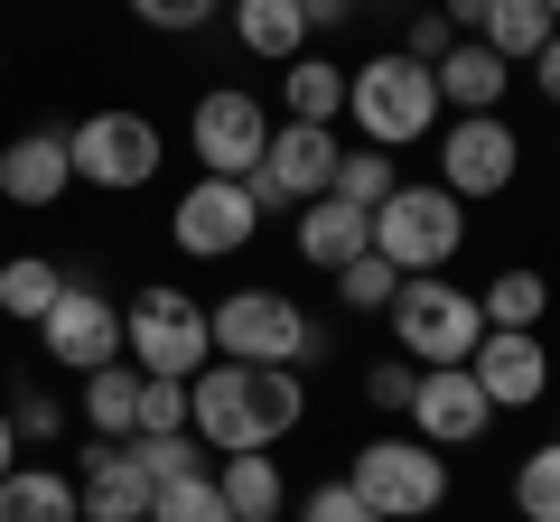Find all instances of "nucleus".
I'll list each match as a JSON object with an SVG mask.
<instances>
[{
  "label": "nucleus",
  "mask_w": 560,
  "mask_h": 522,
  "mask_svg": "<svg viewBox=\"0 0 560 522\" xmlns=\"http://www.w3.org/2000/svg\"><path fill=\"white\" fill-rule=\"evenodd\" d=\"M533 75H541V103H560V38L541 47V57H533Z\"/></svg>",
  "instance_id": "obj_41"
},
{
  "label": "nucleus",
  "mask_w": 560,
  "mask_h": 522,
  "mask_svg": "<svg viewBox=\"0 0 560 522\" xmlns=\"http://www.w3.org/2000/svg\"><path fill=\"white\" fill-rule=\"evenodd\" d=\"M0 411H10V429H20L28 448H47L66 429V402H57V392H38V382H20V402H0Z\"/></svg>",
  "instance_id": "obj_34"
},
{
  "label": "nucleus",
  "mask_w": 560,
  "mask_h": 522,
  "mask_svg": "<svg viewBox=\"0 0 560 522\" xmlns=\"http://www.w3.org/2000/svg\"><path fill=\"white\" fill-rule=\"evenodd\" d=\"M187 141H197L206 178H253L261 150H271V112H261L243 84H215V94H197V121H187Z\"/></svg>",
  "instance_id": "obj_13"
},
{
  "label": "nucleus",
  "mask_w": 560,
  "mask_h": 522,
  "mask_svg": "<svg viewBox=\"0 0 560 522\" xmlns=\"http://www.w3.org/2000/svg\"><path fill=\"white\" fill-rule=\"evenodd\" d=\"M514 513L523 522H560V439H541L533 458L514 466Z\"/></svg>",
  "instance_id": "obj_28"
},
{
  "label": "nucleus",
  "mask_w": 560,
  "mask_h": 522,
  "mask_svg": "<svg viewBox=\"0 0 560 522\" xmlns=\"http://www.w3.org/2000/svg\"><path fill=\"white\" fill-rule=\"evenodd\" d=\"M215 495H224L234 522H280V513H290V485H280L271 448H234V458H215Z\"/></svg>",
  "instance_id": "obj_20"
},
{
  "label": "nucleus",
  "mask_w": 560,
  "mask_h": 522,
  "mask_svg": "<svg viewBox=\"0 0 560 522\" xmlns=\"http://www.w3.org/2000/svg\"><path fill=\"white\" fill-rule=\"evenodd\" d=\"M374 252L393 261L401 281H430V271H448V261L467 252V205L448 197L440 178L393 187V197L374 205Z\"/></svg>",
  "instance_id": "obj_5"
},
{
  "label": "nucleus",
  "mask_w": 560,
  "mask_h": 522,
  "mask_svg": "<svg viewBox=\"0 0 560 522\" xmlns=\"http://www.w3.org/2000/svg\"><path fill=\"white\" fill-rule=\"evenodd\" d=\"M20 466V429H10V411H0V476Z\"/></svg>",
  "instance_id": "obj_42"
},
{
  "label": "nucleus",
  "mask_w": 560,
  "mask_h": 522,
  "mask_svg": "<svg viewBox=\"0 0 560 522\" xmlns=\"http://www.w3.org/2000/svg\"><path fill=\"white\" fill-rule=\"evenodd\" d=\"M280 103H290V121H327V131H337V112H346V66H337V57H290V66H280Z\"/></svg>",
  "instance_id": "obj_24"
},
{
  "label": "nucleus",
  "mask_w": 560,
  "mask_h": 522,
  "mask_svg": "<svg viewBox=\"0 0 560 522\" xmlns=\"http://www.w3.org/2000/svg\"><path fill=\"white\" fill-rule=\"evenodd\" d=\"M140 466H150V485H178V476H206V448L197 429H168V439H131Z\"/></svg>",
  "instance_id": "obj_31"
},
{
  "label": "nucleus",
  "mask_w": 560,
  "mask_h": 522,
  "mask_svg": "<svg viewBox=\"0 0 560 522\" xmlns=\"http://www.w3.org/2000/svg\"><path fill=\"white\" fill-rule=\"evenodd\" d=\"M308 420V392L290 364H206L197 382H187V429H197V448H215V458H234V448H280L290 429Z\"/></svg>",
  "instance_id": "obj_1"
},
{
  "label": "nucleus",
  "mask_w": 560,
  "mask_h": 522,
  "mask_svg": "<svg viewBox=\"0 0 560 522\" xmlns=\"http://www.w3.org/2000/svg\"><path fill=\"white\" fill-rule=\"evenodd\" d=\"M486 10H495V0H440V20L458 28V38H477V28H486Z\"/></svg>",
  "instance_id": "obj_40"
},
{
  "label": "nucleus",
  "mask_w": 560,
  "mask_h": 522,
  "mask_svg": "<svg viewBox=\"0 0 560 522\" xmlns=\"http://www.w3.org/2000/svg\"><path fill=\"white\" fill-rule=\"evenodd\" d=\"M393 289H401V271H393L383 252H355V261L337 271V299H346V308H393Z\"/></svg>",
  "instance_id": "obj_32"
},
{
  "label": "nucleus",
  "mask_w": 560,
  "mask_h": 522,
  "mask_svg": "<svg viewBox=\"0 0 560 522\" xmlns=\"http://www.w3.org/2000/svg\"><path fill=\"white\" fill-rule=\"evenodd\" d=\"M57 289H66V271L47 252H10V261H0V318L38 327L47 308H57Z\"/></svg>",
  "instance_id": "obj_27"
},
{
  "label": "nucleus",
  "mask_w": 560,
  "mask_h": 522,
  "mask_svg": "<svg viewBox=\"0 0 560 522\" xmlns=\"http://www.w3.org/2000/svg\"><path fill=\"white\" fill-rule=\"evenodd\" d=\"M551 38H560V28H551V10H541V0H495V10H486V28H477V47H495L504 66H533Z\"/></svg>",
  "instance_id": "obj_26"
},
{
  "label": "nucleus",
  "mask_w": 560,
  "mask_h": 522,
  "mask_svg": "<svg viewBox=\"0 0 560 522\" xmlns=\"http://www.w3.org/2000/svg\"><path fill=\"white\" fill-rule=\"evenodd\" d=\"M411 392H420V364H411V355H401V364L383 355L374 373H364V402H374L383 420H401V411H411Z\"/></svg>",
  "instance_id": "obj_35"
},
{
  "label": "nucleus",
  "mask_w": 560,
  "mask_h": 522,
  "mask_svg": "<svg viewBox=\"0 0 560 522\" xmlns=\"http://www.w3.org/2000/svg\"><path fill=\"white\" fill-rule=\"evenodd\" d=\"M393 187H401V178H393V150H346V159H337V187H327V197H346V205H364V215H374Z\"/></svg>",
  "instance_id": "obj_29"
},
{
  "label": "nucleus",
  "mask_w": 560,
  "mask_h": 522,
  "mask_svg": "<svg viewBox=\"0 0 560 522\" xmlns=\"http://www.w3.org/2000/svg\"><path fill=\"white\" fill-rule=\"evenodd\" d=\"M467 373H477V392L495 411H533L541 392H551V345L523 336V327H486L477 355H467Z\"/></svg>",
  "instance_id": "obj_15"
},
{
  "label": "nucleus",
  "mask_w": 560,
  "mask_h": 522,
  "mask_svg": "<svg viewBox=\"0 0 560 522\" xmlns=\"http://www.w3.org/2000/svg\"><path fill=\"white\" fill-rule=\"evenodd\" d=\"M411 439H430L448 458V448H477L486 429H495V402L477 392V373L467 364H420V392H411Z\"/></svg>",
  "instance_id": "obj_14"
},
{
  "label": "nucleus",
  "mask_w": 560,
  "mask_h": 522,
  "mask_svg": "<svg viewBox=\"0 0 560 522\" xmlns=\"http://www.w3.org/2000/svg\"><path fill=\"white\" fill-rule=\"evenodd\" d=\"M541 10H551V28H560V0H541Z\"/></svg>",
  "instance_id": "obj_43"
},
{
  "label": "nucleus",
  "mask_w": 560,
  "mask_h": 522,
  "mask_svg": "<svg viewBox=\"0 0 560 522\" xmlns=\"http://www.w3.org/2000/svg\"><path fill=\"white\" fill-rule=\"evenodd\" d=\"M150 522H234V513H224V495H215V466H206V476H178V485H160Z\"/></svg>",
  "instance_id": "obj_30"
},
{
  "label": "nucleus",
  "mask_w": 560,
  "mask_h": 522,
  "mask_svg": "<svg viewBox=\"0 0 560 522\" xmlns=\"http://www.w3.org/2000/svg\"><path fill=\"white\" fill-rule=\"evenodd\" d=\"M346 485H355L383 522H420V513H440V503H448V458L430 439L383 429V439H364L355 458H346Z\"/></svg>",
  "instance_id": "obj_7"
},
{
  "label": "nucleus",
  "mask_w": 560,
  "mask_h": 522,
  "mask_svg": "<svg viewBox=\"0 0 560 522\" xmlns=\"http://www.w3.org/2000/svg\"><path fill=\"white\" fill-rule=\"evenodd\" d=\"M206 327H215L224 364H290L300 373L308 355H327L318 318H308L290 289H234V299H206Z\"/></svg>",
  "instance_id": "obj_4"
},
{
  "label": "nucleus",
  "mask_w": 560,
  "mask_h": 522,
  "mask_svg": "<svg viewBox=\"0 0 560 522\" xmlns=\"http://www.w3.org/2000/svg\"><path fill=\"white\" fill-rule=\"evenodd\" d=\"M168 429H187V382L140 373V439H168Z\"/></svg>",
  "instance_id": "obj_33"
},
{
  "label": "nucleus",
  "mask_w": 560,
  "mask_h": 522,
  "mask_svg": "<svg viewBox=\"0 0 560 522\" xmlns=\"http://www.w3.org/2000/svg\"><path fill=\"white\" fill-rule=\"evenodd\" d=\"M486 327H523V336H541V318H551V281H541L533 261H514V271H495V281L477 289Z\"/></svg>",
  "instance_id": "obj_25"
},
{
  "label": "nucleus",
  "mask_w": 560,
  "mask_h": 522,
  "mask_svg": "<svg viewBox=\"0 0 560 522\" xmlns=\"http://www.w3.org/2000/svg\"><path fill=\"white\" fill-rule=\"evenodd\" d=\"M300 522H383V513H374V503H364V495H355V485H346V476H327L318 495L300 503Z\"/></svg>",
  "instance_id": "obj_37"
},
{
  "label": "nucleus",
  "mask_w": 560,
  "mask_h": 522,
  "mask_svg": "<svg viewBox=\"0 0 560 522\" xmlns=\"http://www.w3.org/2000/svg\"><path fill=\"white\" fill-rule=\"evenodd\" d=\"M514 178H523L514 121H504V112H448V131H440V187H448V197L486 205V197H504Z\"/></svg>",
  "instance_id": "obj_9"
},
{
  "label": "nucleus",
  "mask_w": 560,
  "mask_h": 522,
  "mask_svg": "<svg viewBox=\"0 0 560 522\" xmlns=\"http://www.w3.org/2000/svg\"><path fill=\"white\" fill-rule=\"evenodd\" d=\"M224 0H131V20L140 28H168V38H187V28H206Z\"/></svg>",
  "instance_id": "obj_36"
},
{
  "label": "nucleus",
  "mask_w": 560,
  "mask_h": 522,
  "mask_svg": "<svg viewBox=\"0 0 560 522\" xmlns=\"http://www.w3.org/2000/svg\"><path fill=\"white\" fill-rule=\"evenodd\" d=\"M84 429H94V439H140V364L84 373Z\"/></svg>",
  "instance_id": "obj_23"
},
{
  "label": "nucleus",
  "mask_w": 560,
  "mask_h": 522,
  "mask_svg": "<svg viewBox=\"0 0 560 522\" xmlns=\"http://www.w3.org/2000/svg\"><path fill=\"white\" fill-rule=\"evenodd\" d=\"M253 234H261V205H253L243 178H197L178 205H168V242H178L187 261H234Z\"/></svg>",
  "instance_id": "obj_11"
},
{
  "label": "nucleus",
  "mask_w": 560,
  "mask_h": 522,
  "mask_svg": "<svg viewBox=\"0 0 560 522\" xmlns=\"http://www.w3.org/2000/svg\"><path fill=\"white\" fill-rule=\"evenodd\" d=\"M430 84H440V112H504V94H514V66H504L495 47L458 38L440 66H430Z\"/></svg>",
  "instance_id": "obj_19"
},
{
  "label": "nucleus",
  "mask_w": 560,
  "mask_h": 522,
  "mask_svg": "<svg viewBox=\"0 0 560 522\" xmlns=\"http://www.w3.org/2000/svg\"><path fill=\"white\" fill-rule=\"evenodd\" d=\"M66 187H75V159H66V131H57V121L0 141V197H10V205H57Z\"/></svg>",
  "instance_id": "obj_17"
},
{
  "label": "nucleus",
  "mask_w": 560,
  "mask_h": 522,
  "mask_svg": "<svg viewBox=\"0 0 560 522\" xmlns=\"http://www.w3.org/2000/svg\"><path fill=\"white\" fill-rule=\"evenodd\" d=\"M66 159H75V187H103V197H140V187L168 168V141L160 121L131 112V103H103L66 131Z\"/></svg>",
  "instance_id": "obj_6"
},
{
  "label": "nucleus",
  "mask_w": 560,
  "mask_h": 522,
  "mask_svg": "<svg viewBox=\"0 0 560 522\" xmlns=\"http://www.w3.org/2000/svg\"><path fill=\"white\" fill-rule=\"evenodd\" d=\"M337 159H346V141L327 131V121H280L271 150H261V168H253L243 187H253L261 215H271V205H290V215H300L308 197H327V187H337Z\"/></svg>",
  "instance_id": "obj_10"
},
{
  "label": "nucleus",
  "mask_w": 560,
  "mask_h": 522,
  "mask_svg": "<svg viewBox=\"0 0 560 522\" xmlns=\"http://www.w3.org/2000/svg\"><path fill=\"white\" fill-rule=\"evenodd\" d=\"M224 20H234L243 57H271V66L308 57V20H300V0H234Z\"/></svg>",
  "instance_id": "obj_21"
},
{
  "label": "nucleus",
  "mask_w": 560,
  "mask_h": 522,
  "mask_svg": "<svg viewBox=\"0 0 560 522\" xmlns=\"http://www.w3.org/2000/svg\"><path fill=\"white\" fill-rule=\"evenodd\" d=\"M121 364L140 373H168V382H197L215 364V327H206V299L197 289H131L121 299Z\"/></svg>",
  "instance_id": "obj_3"
},
{
  "label": "nucleus",
  "mask_w": 560,
  "mask_h": 522,
  "mask_svg": "<svg viewBox=\"0 0 560 522\" xmlns=\"http://www.w3.org/2000/svg\"><path fill=\"white\" fill-rule=\"evenodd\" d=\"M290 242H300L308 271H327V281H337L355 252H374V215H364V205H346V197H308V205H300V234H290Z\"/></svg>",
  "instance_id": "obj_18"
},
{
  "label": "nucleus",
  "mask_w": 560,
  "mask_h": 522,
  "mask_svg": "<svg viewBox=\"0 0 560 522\" xmlns=\"http://www.w3.org/2000/svg\"><path fill=\"white\" fill-rule=\"evenodd\" d=\"M0 522H84L75 476H57V466H10L0 476Z\"/></svg>",
  "instance_id": "obj_22"
},
{
  "label": "nucleus",
  "mask_w": 560,
  "mask_h": 522,
  "mask_svg": "<svg viewBox=\"0 0 560 522\" xmlns=\"http://www.w3.org/2000/svg\"><path fill=\"white\" fill-rule=\"evenodd\" d=\"M75 503H84V522H150L160 485H150V466H140V448H131V439H103V448H84Z\"/></svg>",
  "instance_id": "obj_16"
},
{
  "label": "nucleus",
  "mask_w": 560,
  "mask_h": 522,
  "mask_svg": "<svg viewBox=\"0 0 560 522\" xmlns=\"http://www.w3.org/2000/svg\"><path fill=\"white\" fill-rule=\"evenodd\" d=\"M38 345H47L57 373H103V364H121V308L94 281H66L57 308L38 318Z\"/></svg>",
  "instance_id": "obj_12"
},
{
  "label": "nucleus",
  "mask_w": 560,
  "mask_h": 522,
  "mask_svg": "<svg viewBox=\"0 0 560 522\" xmlns=\"http://www.w3.org/2000/svg\"><path fill=\"white\" fill-rule=\"evenodd\" d=\"M346 112H355L364 150H420L430 131H440V84H430L420 57L383 47V57L346 66Z\"/></svg>",
  "instance_id": "obj_2"
},
{
  "label": "nucleus",
  "mask_w": 560,
  "mask_h": 522,
  "mask_svg": "<svg viewBox=\"0 0 560 522\" xmlns=\"http://www.w3.org/2000/svg\"><path fill=\"white\" fill-rule=\"evenodd\" d=\"M355 10H364V0H300V20H308V28H346Z\"/></svg>",
  "instance_id": "obj_39"
},
{
  "label": "nucleus",
  "mask_w": 560,
  "mask_h": 522,
  "mask_svg": "<svg viewBox=\"0 0 560 522\" xmlns=\"http://www.w3.org/2000/svg\"><path fill=\"white\" fill-rule=\"evenodd\" d=\"M477 336H486V308L467 299L448 271L393 289V345L411 364H467V355H477Z\"/></svg>",
  "instance_id": "obj_8"
},
{
  "label": "nucleus",
  "mask_w": 560,
  "mask_h": 522,
  "mask_svg": "<svg viewBox=\"0 0 560 522\" xmlns=\"http://www.w3.org/2000/svg\"><path fill=\"white\" fill-rule=\"evenodd\" d=\"M448 47H458V28H448L440 10H411V28H401V57H420V66H440Z\"/></svg>",
  "instance_id": "obj_38"
}]
</instances>
